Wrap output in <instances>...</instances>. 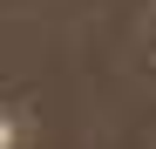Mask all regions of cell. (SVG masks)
<instances>
[{"label": "cell", "mask_w": 156, "mask_h": 149, "mask_svg": "<svg viewBox=\"0 0 156 149\" xmlns=\"http://www.w3.org/2000/svg\"><path fill=\"white\" fill-rule=\"evenodd\" d=\"M0 149H27V115L14 102H0Z\"/></svg>", "instance_id": "1"}]
</instances>
